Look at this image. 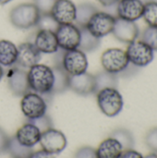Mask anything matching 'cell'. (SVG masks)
I'll return each instance as SVG.
<instances>
[{
    "label": "cell",
    "instance_id": "cell-1",
    "mask_svg": "<svg viewBox=\"0 0 157 158\" xmlns=\"http://www.w3.org/2000/svg\"><path fill=\"white\" fill-rule=\"evenodd\" d=\"M30 90L41 95H52L54 84L53 69L44 64H36L27 70Z\"/></svg>",
    "mask_w": 157,
    "mask_h": 158
},
{
    "label": "cell",
    "instance_id": "cell-2",
    "mask_svg": "<svg viewBox=\"0 0 157 158\" xmlns=\"http://www.w3.org/2000/svg\"><path fill=\"white\" fill-rule=\"evenodd\" d=\"M40 17V12L33 3H23L14 6L9 12L10 23L20 30L35 27Z\"/></svg>",
    "mask_w": 157,
    "mask_h": 158
},
{
    "label": "cell",
    "instance_id": "cell-3",
    "mask_svg": "<svg viewBox=\"0 0 157 158\" xmlns=\"http://www.w3.org/2000/svg\"><path fill=\"white\" fill-rule=\"evenodd\" d=\"M96 101L101 112L108 118L118 116L123 109V96L118 88H105L96 93Z\"/></svg>",
    "mask_w": 157,
    "mask_h": 158
},
{
    "label": "cell",
    "instance_id": "cell-4",
    "mask_svg": "<svg viewBox=\"0 0 157 158\" xmlns=\"http://www.w3.org/2000/svg\"><path fill=\"white\" fill-rule=\"evenodd\" d=\"M130 61L125 50L120 48H108L101 56L103 69L112 74H121L129 66Z\"/></svg>",
    "mask_w": 157,
    "mask_h": 158
},
{
    "label": "cell",
    "instance_id": "cell-5",
    "mask_svg": "<svg viewBox=\"0 0 157 158\" xmlns=\"http://www.w3.org/2000/svg\"><path fill=\"white\" fill-rule=\"evenodd\" d=\"M125 51L130 63L139 69L148 66L155 58V51L142 39H137L129 44Z\"/></svg>",
    "mask_w": 157,
    "mask_h": 158
},
{
    "label": "cell",
    "instance_id": "cell-6",
    "mask_svg": "<svg viewBox=\"0 0 157 158\" xmlns=\"http://www.w3.org/2000/svg\"><path fill=\"white\" fill-rule=\"evenodd\" d=\"M20 109L28 119H34L46 114L47 102L43 95L30 91L21 96Z\"/></svg>",
    "mask_w": 157,
    "mask_h": 158
},
{
    "label": "cell",
    "instance_id": "cell-7",
    "mask_svg": "<svg viewBox=\"0 0 157 158\" xmlns=\"http://www.w3.org/2000/svg\"><path fill=\"white\" fill-rule=\"evenodd\" d=\"M115 21V16L108 12L98 10L92 16L85 27L95 37L102 39L103 37L112 33Z\"/></svg>",
    "mask_w": 157,
    "mask_h": 158
},
{
    "label": "cell",
    "instance_id": "cell-8",
    "mask_svg": "<svg viewBox=\"0 0 157 158\" xmlns=\"http://www.w3.org/2000/svg\"><path fill=\"white\" fill-rule=\"evenodd\" d=\"M61 67L69 76L84 73L88 69L87 56L78 48L65 51L62 57Z\"/></svg>",
    "mask_w": 157,
    "mask_h": 158
},
{
    "label": "cell",
    "instance_id": "cell-9",
    "mask_svg": "<svg viewBox=\"0 0 157 158\" xmlns=\"http://www.w3.org/2000/svg\"><path fill=\"white\" fill-rule=\"evenodd\" d=\"M55 33L60 49L68 51L79 47L81 30L75 23L61 24L58 26Z\"/></svg>",
    "mask_w": 157,
    "mask_h": 158
},
{
    "label": "cell",
    "instance_id": "cell-10",
    "mask_svg": "<svg viewBox=\"0 0 157 158\" xmlns=\"http://www.w3.org/2000/svg\"><path fill=\"white\" fill-rule=\"evenodd\" d=\"M39 143L43 151L51 155H57L65 150L68 141L62 131L51 128L42 132Z\"/></svg>",
    "mask_w": 157,
    "mask_h": 158
},
{
    "label": "cell",
    "instance_id": "cell-11",
    "mask_svg": "<svg viewBox=\"0 0 157 158\" xmlns=\"http://www.w3.org/2000/svg\"><path fill=\"white\" fill-rule=\"evenodd\" d=\"M8 69H9L6 73V81L9 91L14 95L19 97L29 93L31 90L28 82L27 70L16 65Z\"/></svg>",
    "mask_w": 157,
    "mask_h": 158
},
{
    "label": "cell",
    "instance_id": "cell-12",
    "mask_svg": "<svg viewBox=\"0 0 157 158\" xmlns=\"http://www.w3.org/2000/svg\"><path fill=\"white\" fill-rule=\"evenodd\" d=\"M112 34L118 41L129 44L131 42L139 39L140 29L135 21L116 18Z\"/></svg>",
    "mask_w": 157,
    "mask_h": 158
},
{
    "label": "cell",
    "instance_id": "cell-13",
    "mask_svg": "<svg viewBox=\"0 0 157 158\" xmlns=\"http://www.w3.org/2000/svg\"><path fill=\"white\" fill-rule=\"evenodd\" d=\"M42 54L32 42H25L18 45V56L16 66L25 69L39 63Z\"/></svg>",
    "mask_w": 157,
    "mask_h": 158
},
{
    "label": "cell",
    "instance_id": "cell-14",
    "mask_svg": "<svg viewBox=\"0 0 157 158\" xmlns=\"http://www.w3.org/2000/svg\"><path fill=\"white\" fill-rule=\"evenodd\" d=\"M116 6L119 19L136 22L143 18L144 3L142 0H118Z\"/></svg>",
    "mask_w": 157,
    "mask_h": 158
},
{
    "label": "cell",
    "instance_id": "cell-15",
    "mask_svg": "<svg viewBox=\"0 0 157 158\" xmlns=\"http://www.w3.org/2000/svg\"><path fill=\"white\" fill-rule=\"evenodd\" d=\"M51 15L59 25L74 23L76 5L71 0H56L51 10Z\"/></svg>",
    "mask_w": 157,
    "mask_h": 158
},
{
    "label": "cell",
    "instance_id": "cell-16",
    "mask_svg": "<svg viewBox=\"0 0 157 158\" xmlns=\"http://www.w3.org/2000/svg\"><path fill=\"white\" fill-rule=\"evenodd\" d=\"M69 90L83 96L95 94L94 75L88 73L86 71L79 75L70 76L69 77Z\"/></svg>",
    "mask_w": 157,
    "mask_h": 158
},
{
    "label": "cell",
    "instance_id": "cell-17",
    "mask_svg": "<svg viewBox=\"0 0 157 158\" xmlns=\"http://www.w3.org/2000/svg\"><path fill=\"white\" fill-rule=\"evenodd\" d=\"M32 43L41 54H55L59 49L56 33L51 31L38 30Z\"/></svg>",
    "mask_w": 157,
    "mask_h": 158
},
{
    "label": "cell",
    "instance_id": "cell-18",
    "mask_svg": "<svg viewBox=\"0 0 157 158\" xmlns=\"http://www.w3.org/2000/svg\"><path fill=\"white\" fill-rule=\"evenodd\" d=\"M41 134L42 132L36 126L27 121L25 124H23L18 129L15 137L22 145L33 148V146L39 143Z\"/></svg>",
    "mask_w": 157,
    "mask_h": 158
},
{
    "label": "cell",
    "instance_id": "cell-19",
    "mask_svg": "<svg viewBox=\"0 0 157 158\" xmlns=\"http://www.w3.org/2000/svg\"><path fill=\"white\" fill-rule=\"evenodd\" d=\"M18 46L11 41L0 40V65L3 68H11L16 65Z\"/></svg>",
    "mask_w": 157,
    "mask_h": 158
},
{
    "label": "cell",
    "instance_id": "cell-20",
    "mask_svg": "<svg viewBox=\"0 0 157 158\" xmlns=\"http://www.w3.org/2000/svg\"><path fill=\"white\" fill-rule=\"evenodd\" d=\"M123 148L114 138L108 137L104 140L96 149L97 158H120Z\"/></svg>",
    "mask_w": 157,
    "mask_h": 158
},
{
    "label": "cell",
    "instance_id": "cell-21",
    "mask_svg": "<svg viewBox=\"0 0 157 158\" xmlns=\"http://www.w3.org/2000/svg\"><path fill=\"white\" fill-rule=\"evenodd\" d=\"M54 84L52 89V94H62L69 90V75L65 71L61 66H54Z\"/></svg>",
    "mask_w": 157,
    "mask_h": 158
},
{
    "label": "cell",
    "instance_id": "cell-22",
    "mask_svg": "<svg viewBox=\"0 0 157 158\" xmlns=\"http://www.w3.org/2000/svg\"><path fill=\"white\" fill-rule=\"evenodd\" d=\"M80 30L81 38L78 49L81 50L84 53H91L98 49L101 44V39L92 34L86 29V27H80Z\"/></svg>",
    "mask_w": 157,
    "mask_h": 158
},
{
    "label": "cell",
    "instance_id": "cell-23",
    "mask_svg": "<svg viewBox=\"0 0 157 158\" xmlns=\"http://www.w3.org/2000/svg\"><path fill=\"white\" fill-rule=\"evenodd\" d=\"M98 11V8L92 3H81L76 6L75 24L78 27H85L92 16Z\"/></svg>",
    "mask_w": 157,
    "mask_h": 158
},
{
    "label": "cell",
    "instance_id": "cell-24",
    "mask_svg": "<svg viewBox=\"0 0 157 158\" xmlns=\"http://www.w3.org/2000/svg\"><path fill=\"white\" fill-rule=\"evenodd\" d=\"M95 81V94L105 88H118V76L112 74L105 70L98 72L94 75Z\"/></svg>",
    "mask_w": 157,
    "mask_h": 158
},
{
    "label": "cell",
    "instance_id": "cell-25",
    "mask_svg": "<svg viewBox=\"0 0 157 158\" xmlns=\"http://www.w3.org/2000/svg\"><path fill=\"white\" fill-rule=\"evenodd\" d=\"M33 152L32 147H27L19 143L15 136L9 137L6 153H8L12 158H28Z\"/></svg>",
    "mask_w": 157,
    "mask_h": 158
},
{
    "label": "cell",
    "instance_id": "cell-26",
    "mask_svg": "<svg viewBox=\"0 0 157 158\" xmlns=\"http://www.w3.org/2000/svg\"><path fill=\"white\" fill-rule=\"evenodd\" d=\"M110 137L116 139L122 146L123 150L133 149L134 147V137L132 133L124 128H119L112 131Z\"/></svg>",
    "mask_w": 157,
    "mask_h": 158
},
{
    "label": "cell",
    "instance_id": "cell-27",
    "mask_svg": "<svg viewBox=\"0 0 157 158\" xmlns=\"http://www.w3.org/2000/svg\"><path fill=\"white\" fill-rule=\"evenodd\" d=\"M143 19L148 26H157L156 0H151L144 4Z\"/></svg>",
    "mask_w": 157,
    "mask_h": 158
},
{
    "label": "cell",
    "instance_id": "cell-28",
    "mask_svg": "<svg viewBox=\"0 0 157 158\" xmlns=\"http://www.w3.org/2000/svg\"><path fill=\"white\" fill-rule=\"evenodd\" d=\"M58 26L59 24L53 18L51 13H45V14H40L38 22L35 27H37L38 30H45V31H51L56 32Z\"/></svg>",
    "mask_w": 157,
    "mask_h": 158
},
{
    "label": "cell",
    "instance_id": "cell-29",
    "mask_svg": "<svg viewBox=\"0 0 157 158\" xmlns=\"http://www.w3.org/2000/svg\"><path fill=\"white\" fill-rule=\"evenodd\" d=\"M142 40L155 52L157 51V26H147L143 31Z\"/></svg>",
    "mask_w": 157,
    "mask_h": 158
},
{
    "label": "cell",
    "instance_id": "cell-30",
    "mask_svg": "<svg viewBox=\"0 0 157 158\" xmlns=\"http://www.w3.org/2000/svg\"><path fill=\"white\" fill-rule=\"evenodd\" d=\"M28 121L32 123L34 126H36L41 132H43V131L53 128V121L50 118V117H48L46 114L40 118H34V119H28Z\"/></svg>",
    "mask_w": 157,
    "mask_h": 158
},
{
    "label": "cell",
    "instance_id": "cell-31",
    "mask_svg": "<svg viewBox=\"0 0 157 158\" xmlns=\"http://www.w3.org/2000/svg\"><path fill=\"white\" fill-rule=\"evenodd\" d=\"M145 143L150 150L157 154V127L151 129L145 136Z\"/></svg>",
    "mask_w": 157,
    "mask_h": 158
},
{
    "label": "cell",
    "instance_id": "cell-32",
    "mask_svg": "<svg viewBox=\"0 0 157 158\" xmlns=\"http://www.w3.org/2000/svg\"><path fill=\"white\" fill-rule=\"evenodd\" d=\"M56 0H33L34 6L39 10L40 14L51 13Z\"/></svg>",
    "mask_w": 157,
    "mask_h": 158
},
{
    "label": "cell",
    "instance_id": "cell-33",
    "mask_svg": "<svg viewBox=\"0 0 157 158\" xmlns=\"http://www.w3.org/2000/svg\"><path fill=\"white\" fill-rule=\"evenodd\" d=\"M75 158H97L96 149L91 146H83L77 150Z\"/></svg>",
    "mask_w": 157,
    "mask_h": 158
},
{
    "label": "cell",
    "instance_id": "cell-34",
    "mask_svg": "<svg viewBox=\"0 0 157 158\" xmlns=\"http://www.w3.org/2000/svg\"><path fill=\"white\" fill-rule=\"evenodd\" d=\"M8 141H9V137L0 128V155H2L4 153H6V148H7Z\"/></svg>",
    "mask_w": 157,
    "mask_h": 158
},
{
    "label": "cell",
    "instance_id": "cell-35",
    "mask_svg": "<svg viewBox=\"0 0 157 158\" xmlns=\"http://www.w3.org/2000/svg\"><path fill=\"white\" fill-rule=\"evenodd\" d=\"M120 158H144V156L134 149H129L122 152Z\"/></svg>",
    "mask_w": 157,
    "mask_h": 158
},
{
    "label": "cell",
    "instance_id": "cell-36",
    "mask_svg": "<svg viewBox=\"0 0 157 158\" xmlns=\"http://www.w3.org/2000/svg\"><path fill=\"white\" fill-rule=\"evenodd\" d=\"M28 158H55V156L54 155H51L42 149V150L35 151V152L33 151Z\"/></svg>",
    "mask_w": 157,
    "mask_h": 158
},
{
    "label": "cell",
    "instance_id": "cell-37",
    "mask_svg": "<svg viewBox=\"0 0 157 158\" xmlns=\"http://www.w3.org/2000/svg\"><path fill=\"white\" fill-rule=\"evenodd\" d=\"M97 1L105 7L113 6L117 5V3L118 2V0H97Z\"/></svg>",
    "mask_w": 157,
    "mask_h": 158
},
{
    "label": "cell",
    "instance_id": "cell-38",
    "mask_svg": "<svg viewBox=\"0 0 157 158\" xmlns=\"http://www.w3.org/2000/svg\"><path fill=\"white\" fill-rule=\"evenodd\" d=\"M144 158H157V154L156 153H152V154H149L148 156H146Z\"/></svg>",
    "mask_w": 157,
    "mask_h": 158
},
{
    "label": "cell",
    "instance_id": "cell-39",
    "mask_svg": "<svg viewBox=\"0 0 157 158\" xmlns=\"http://www.w3.org/2000/svg\"><path fill=\"white\" fill-rule=\"evenodd\" d=\"M4 74H5V71H4V68L0 65V81L2 80V78H3V76H4Z\"/></svg>",
    "mask_w": 157,
    "mask_h": 158
},
{
    "label": "cell",
    "instance_id": "cell-40",
    "mask_svg": "<svg viewBox=\"0 0 157 158\" xmlns=\"http://www.w3.org/2000/svg\"><path fill=\"white\" fill-rule=\"evenodd\" d=\"M10 1H12V0H0V6L6 5V4H7V3H9Z\"/></svg>",
    "mask_w": 157,
    "mask_h": 158
}]
</instances>
